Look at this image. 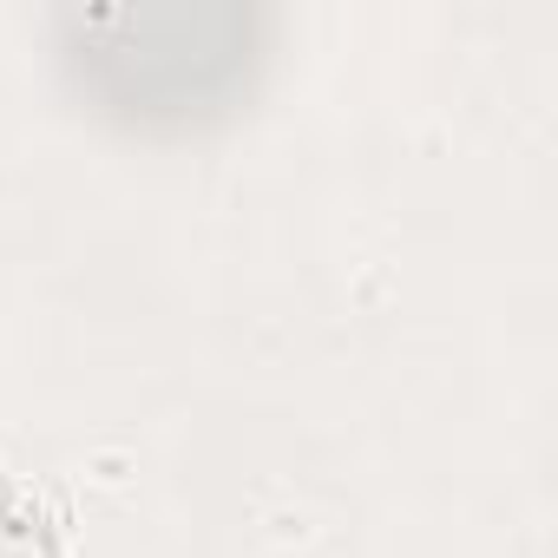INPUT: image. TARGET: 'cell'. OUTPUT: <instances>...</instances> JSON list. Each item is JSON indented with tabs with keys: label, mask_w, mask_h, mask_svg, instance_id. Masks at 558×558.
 Instances as JSON below:
<instances>
[{
	"label": "cell",
	"mask_w": 558,
	"mask_h": 558,
	"mask_svg": "<svg viewBox=\"0 0 558 558\" xmlns=\"http://www.w3.org/2000/svg\"><path fill=\"white\" fill-rule=\"evenodd\" d=\"M66 80L119 125L178 132L223 119L263 73L269 21L250 0H119L60 8Z\"/></svg>",
	"instance_id": "1"
}]
</instances>
